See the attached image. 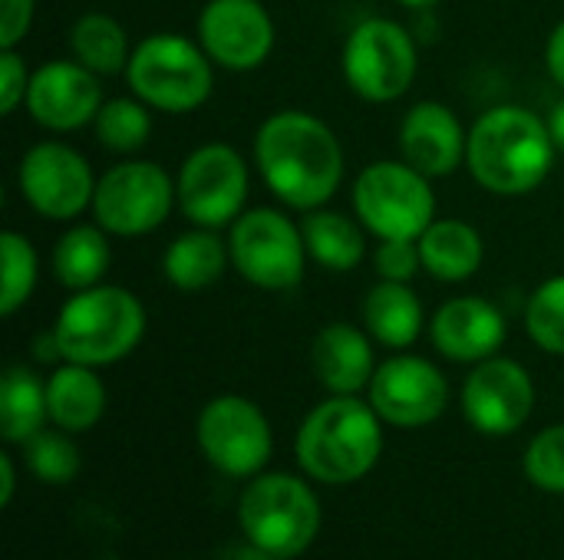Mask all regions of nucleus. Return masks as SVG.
<instances>
[{
    "label": "nucleus",
    "mask_w": 564,
    "mask_h": 560,
    "mask_svg": "<svg viewBox=\"0 0 564 560\" xmlns=\"http://www.w3.org/2000/svg\"><path fill=\"white\" fill-rule=\"evenodd\" d=\"M254 162L264 185L297 211L324 208L344 182V149L327 122L311 112L284 109L261 122Z\"/></svg>",
    "instance_id": "f257e3e1"
},
{
    "label": "nucleus",
    "mask_w": 564,
    "mask_h": 560,
    "mask_svg": "<svg viewBox=\"0 0 564 560\" xmlns=\"http://www.w3.org/2000/svg\"><path fill=\"white\" fill-rule=\"evenodd\" d=\"M466 165L492 195L516 198L535 191L555 165L549 122L522 106H496L482 112L469 129Z\"/></svg>",
    "instance_id": "f03ea898"
},
{
    "label": "nucleus",
    "mask_w": 564,
    "mask_h": 560,
    "mask_svg": "<svg viewBox=\"0 0 564 560\" xmlns=\"http://www.w3.org/2000/svg\"><path fill=\"white\" fill-rule=\"evenodd\" d=\"M380 416L357 396H330L297 429V462L324 485H350L373 472L383 452Z\"/></svg>",
    "instance_id": "7ed1b4c3"
},
{
    "label": "nucleus",
    "mask_w": 564,
    "mask_h": 560,
    "mask_svg": "<svg viewBox=\"0 0 564 560\" xmlns=\"http://www.w3.org/2000/svg\"><path fill=\"white\" fill-rule=\"evenodd\" d=\"M145 333V307L135 294L112 284L76 290L53 327L59 360L83 366H109L129 356Z\"/></svg>",
    "instance_id": "20e7f679"
},
{
    "label": "nucleus",
    "mask_w": 564,
    "mask_h": 560,
    "mask_svg": "<svg viewBox=\"0 0 564 560\" xmlns=\"http://www.w3.org/2000/svg\"><path fill=\"white\" fill-rule=\"evenodd\" d=\"M126 79L135 99L172 116L205 106L215 89L212 56L202 50V43H192L178 33L145 36L129 56Z\"/></svg>",
    "instance_id": "39448f33"
},
{
    "label": "nucleus",
    "mask_w": 564,
    "mask_h": 560,
    "mask_svg": "<svg viewBox=\"0 0 564 560\" xmlns=\"http://www.w3.org/2000/svg\"><path fill=\"white\" fill-rule=\"evenodd\" d=\"M245 538L274 558L288 560L304 554L321 531V502L294 475L274 472L258 475L238 505Z\"/></svg>",
    "instance_id": "423d86ee"
},
{
    "label": "nucleus",
    "mask_w": 564,
    "mask_h": 560,
    "mask_svg": "<svg viewBox=\"0 0 564 560\" xmlns=\"http://www.w3.org/2000/svg\"><path fill=\"white\" fill-rule=\"evenodd\" d=\"M354 211L380 241H420V234L436 221V195L426 175L410 162H373L354 185Z\"/></svg>",
    "instance_id": "0eeeda50"
},
{
    "label": "nucleus",
    "mask_w": 564,
    "mask_h": 560,
    "mask_svg": "<svg viewBox=\"0 0 564 560\" xmlns=\"http://www.w3.org/2000/svg\"><path fill=\"white\" fill-rule=\"evenodd\" d=\"M231 264L261 290H291L304 281L307 244L304 231L274 208H254L231 221Z\"/></svg>",
    "instance_id": "6e6552de"
},
{
    "label": "nucleus",
    "mask_w": 564,
    "mask_h": 560,
    "mask_svg": "<svg viewBox=\"0 0 564 560\" xmlns=\"http://www.w3.org/2000/svg\"><path fill=\"white\" fill-rule=\"evenodd\" d=\"M344 76L350 89L367 102H393L416 79V43L387 17L357 23L344 43Z\"/></svg>",
    "instance_id": "1a4fd4ad"
},
{
    "label": "nucleus",
    "mask_w": 564,
    "mask_h": 560,
    "mask_svg": "<svg viewBox=\"0 0 564 560\" xmlns=\"http://www.w3.org/2000/svg\"><path fill=\"white\" fill-rule=\"evenodd\" d=\"M175 198V182L155 162H119L99 182L93 195L96 224L116 238H139L165 224Z\"/></svg>",
    "instance_id": "9d476101"
},
{
    "label": "nucleus",
    "mask_w": 564,
    "mask_h": 560,
    "mask_svg": "<svg viewBox=\"0 0 564 560\" xmlns=\"http://www.w3.org/2000/svg\"><path fill=\"white\" fill-rule=\"evenodd\" d=\"M175 198L182 215L198 228L215 231L221 224H231L248 198L245 158L225 142H208L195 149L178 172Z\"/></svg>",
    "instance_id": "9b49d317"
},
{
    "label": "nucleus",
    "mask_w": 564,
    "mask_h": 560,
    "mask_svg": "<svg viewBox=\"0 0 564 560\" xmlns=\"http://www.w3.org/2000/svg\"><path fill=\"white\" fill-rule=\"evenodd\" d=\"M198 446L218 472L251 479L268 465L274 439L268 416L251 399L218 396L198 416Z\"/></svg>",
    "instance_id": "f8f14e48"
},
{
    "label": "nucleus",
    "mask_w": 564,
    "mask_h": 560,
    "mask_svg": "<svg viewBox=\"0 0 564 560\" xmlns=\"http://www.w3.org/2000/svg\"><path fill=\"white\" fill-rule=\"evenodd\" d=\"M20 195L23 201L50 221H73L86 205H93L96 182L89 162L63 145V142H40L20 158Z\"/></svg>",
    "instance_id": "ddd939ff"
},
{
    "label": "nucleus",
    "mask_w": 564,
    "mask_h": 560,
    "mask_svg": "<svg viewBox=\"0 0 564 560\" xmlns=\"http://www.w3.org/2000/svg\"><path fill=\"white\" fill-rule=\"evenodd\" d=\"M449 383L423 356H393L377 366L370 380V406L377 416L400 429H420L446 413Z\"/></svg>",
    "instance_id": "4468645a"
},
{
    "label": "nucleus",
    "mask_w": 564,
    "mask_h": 560,
    "mask_svg": "<svg viewBox=\"0 0 564 560\" xmlns=\"http://www.w3.org/2000/svg\"><path fill=\"white\" fill-rule=\"evenodd\" d=\"M535 409V383L529 370L506 356L476 363L463 386V413L473 429L486 436L519 432Z\"/></svg>",
    "instance_id": "2eb2a0df"
},
{
    "label": "nucleus",
    "mask_w": 564,
    "mask_h": 560,
    "mask_svg": "<svg viewBox=\"0 0 564 560\" xmlns=\"http://www.w3.org/2000/svg\"><path fill=\"white\" fill-rule=\"evenodd\" d=\"M198 43L225 69H254L271 56L274 20L261 0H208L198 13Z\"/></svg>",
    "instance_id": "dca6fc26"
},
{
    "label": "nucleus",
    "mask_w": 564,
    "mask_h": 560,
    "mask_svg": "<svg viewBox=\"0 0 564 560\" xmlns=\"http://www.w3.org/2000/svg\"><path fill=\"white\" fill-rule=\"evenodd\" d=\"M26 112L53 132H73L102 109V86L93 69L76 59L43 63L26 86Z\"/></svg>",
    "instance_id": "f3484780"
},
{
    "label": "nucleus",
    "mask_w": 564,
    "mask_h": 560,
    "mask_svg": "<svg viewBox=\"0 0 564 560\" xmlns=\"http://www.w3.org/2000/svg\"><path fill=\"white\" fill-rule=\"evenodd\" d=\"M466 145H469V132H463L459 119L443 102L423 99L403 116L400 125L403 162L420 168L426 178L453 175L466 162Z\"/></svg>",
    "instance_id": "a211bd4d"
},
{
    "label": "nucleus",
    "mask_w": 564,
    "mask_h": 560,
    "mask_svg": "<svg viewBox=\"0 0 564 560\" xmlns=\"http://www.w3.org/2000/svg\"><path fill=\"white\" fill-rule=\"evenodd\" d=\"M433 347L456 363H482L506 343V317L482 297L446 300L430 323Z\"/></svg>",
    "instance_id": "6ab92c4d"
},
{
    "label": "nucleus",
    "mask_w": 564,
    "mask_h": 560,
    "mask_svg": "<svg viewBox=\"0 0 564 560\" xmlns=\"http://www.w3.org/2000/svg\"><path fill=\"white\" fill-rule=\"evenodd\" d=\"M314 373L334 396H357L370 386L377 363L370 337L350 323H330L314 337Z\"/></svg>",
    "instance_id": "aec40b11"
},
{
    "label": "nucleus",
    "mask_w": 564,
    "mask_h": 560,
    "mask_svg": "<svg viewBox=\"0 0 564 560\" xmlns=\"http://www.w3.org/2000/svg\"><path fill=\"white\" fill-rule=\"evenodd\" d=\"M46 406L56 429L86 432L106 413V386L93 373V366L63 360V366H56L46 380Z\"/></svg>",
    "instance_id": "412c9836"
},
{
    "label": "nucleus",
    "mask_w": 564,
    "mask_h": 560,
    "mask_svg": "<svg viewBox=\"0 0 564 560\" xmlns=\"http://www.w3.org/2000/svg\"><path fill=\"white\" fill-rule=\"evenodd\" d=\"M420 254H423V271H430L436 281L459 284L482 267L486 248H482V234L473 224L459 218H443L420 234Z\"/></svg>",
    "instance_id": "4be33fe9"
},
{
    "label": "nucleus",
    "mask_w": 564,
    "mask_h": 560,
    "mask_svg": "<svg viewBox=\"0 0 564 560\" xmlns=\"http://www.w3.org/2000/svg\"><path fill=\"white\" fill-rule=\"evenodd\" d=\"M364 323L367 333L390 347L406 350L423 333V304L403 281H380L364 300Z\"/></svg>",
    "instance_id": "5701e85b"
},
{
    "label": "nucleus",
    "mask_w": 564,
    "mask_h": 560,
    "mask_svg": "<svg viewBox=\"0 0 564 560\" xmlns=\"http://www.w3.org/2000/svg\"><path fill=\"white\" fill-rule=\"evenodd\" d=\"M228 264H231V251L221 238L212 234V228L178 234L165 248V257H162V271L169 284L185 294H198L212 287L225 274Z\"/></svg>",
    "instance_id": "b1692460"
},
{
    "label": "nucleus",
    "mask_w": 564,
    "mask_h": 560,
    "mask_svg": "<svg viewBox=\"0 0 564 560\" xmlns=\"http://www.w3.org/2000/svg\"><path fill=\"white\" fill-rule=\"evenodd\" d=\"M301 231H304L307 254L334 274L357 271L367 257V238H364L360 224L340 211L314 208L301 221Z\"/></svg>",
    "instance_id": "393cba45"
},
{
    "label": "nucleus",
    "mask_w": 564,
    "mask_h": 560,
    "mask_svg": "<svg viewBox=\"0 0 564 560\" xmlns=\"http://www.w3.org/2000/svg\"><path fill=\"white\" fill-rule=\"evenodd\" d=\"M99 224H73L53 248V274L66 290H86L109 271V241Z\"/></svg>",
    "instance_id": "a878e982"
},
{
    "label": "nucleus",
    "mask_w": 564,
    "mask_h": 560,
    "mask_svg": "<svg viewBox=\"0 0 564 560\" xmlns=\"http://www.w3.org/2000/svg\"><path fill=\"white\" fill-rule=\"evenodd\" d=\"M50 419L46 383L26 366H10L0 380V432L7 442H30Z\"/></svg>",
    "instance_id": "bb28decb"
},
{
    "label": "nucleus",
    "mask_w": 564,
    "mask_h": 560,
    "mask_svg": "<svg viewBox=\"0 0 564 560\" xmlns=\"http://www.w3.org/2000/svg\"><path fill=\"white\" fill-rule=\"evenodd\" d=\"M69 53L96 76H112L129 66V36L109 13H86L69 30Z\"/></svg>",
    "instance_id": "cd10ccee"
},
{
    "label": "nucleus",
    "mask_w": 564,
    "mask_h": 560,
    "mask_svg": "<svg viewBox=\"0 0 564 560\" xmlns=\"http://www.w3.org/2000/svg\"><path fill=\"white\" fill-rule=\"evenodd\" d=\"M96 125V139L99 145H106L109 152L129 155L139 152L149 135H152V116L149 106L142 99H106L102 109L93 119Z\"/></svg>",
    "instance_id": "c85d7f7f"
},
{
    "label": "nucleus",
    "mask_w": 564,
    "mask_h": 560,
    "mask_svg": "<svg viewBox=\"0 0 564 560\" xmlns=\"http://www.w3.org/2000/svg\"><path fill=\"white\" fill-rule=\"evenodd\" d=\"M0 261H3V277H0V314L13 317L33 294L36 287V251L33 244L17 234V231H3L0 234Z\"/></svg>",
    "instance_id": "c756f323"
},
{
    "label": "nucleus",
    "mask_w": 564,
    "mask_h": 560,
    "mask_svg": "<svg viewBox=\"0 0 564 560\" xmlns=\"http://www.w3.org/2000/svg\"><path fill=\"white\" fill-rule=\"evenodd\" d=\"M525 327H529V337L545 353L564 356V274L545 281L532 294L529 310H525Z\"/></svg>",
    "instance_id": "7c9ffc66"
},
{
    "label": "nucleus",
    "mask_w": 564,
    "mask_h": 560,
    "mask_svg": "<svg viewBox=\"0 0 564 560\" xmlns=\"http://www.w3.org/2000/svg\"><path fill=\"white\" fill-rule=\"evenodd\" d=\"M23 446H26V465L33 469V475L40 482L66 485L69 479H76V472H79V449L73 446V439L63 429L59 432L40 429Z\"/></svg>",
    "instance_id": "2f4dec72"
},
{
    "label": "nucleus",
    "mask_w": 564,
    "mask_h": 560,
    "mask_svg": "<svg viewBox=\"0 0 564 560\" xmlns=\"http://www.w3.org/2000/svg\"><path fill=\"white\" fill-rule=\"evenodd\" d=\"M525 475L542 492L564 495V426L539 432L525 452Z\"/></svg>",
    "instance_id": "473e14b6"
},
{
    "label": "nucleus",
    "mask_w": 564,
    "mask_h": 560,
    "mask_svg": "<svg viewBox=\"0 0 564 560\" xmlns=\"http://www.w3.org/2000/svg\"><path fill=\"white\" fill-rule=\"evenodd\" d=\"M373 264H377V274L380 281H410L420 264H423V254H420V241H410V238H387L380 241L377 254H373Z\"/></svg>",
    "instance_id": "72a5a7b5"
},
{
    "label": "nucleus",
    "mask_w": 564,
    "mask_h": 560,
    "mask_svg": "<svg viewBox=\"0 0 564 560\" xmlns=\"http://www.w3.org/2000/svg\"><path fill=\"white\" fill-rule=\"evenodd\" d=\"M30 76L33 73H26V63L17 53V46L13 50H0V112L10 116L26 99Z\"/></svg>",
    "instance_id": "f704fd0d"
},
{
    "label": "nucleus",
    "mask_w": 564,
    "mask_h": 560,
    "mask_svg": "<svg viewBox=\"0 0 564 560\" xmlns=\"http://www.w3.org/2000/svg\"><path fill=\"white\" fill-rule=\"evenodd\" d=\"M36 0H0V50H13L33 23Z\"/></svg>",
    "instance_id": "c9c22d12"
},
{
    "label": "nucleus",
    "mask_w": 564,
    "mask_h": 560,
    "mask_svg": "<svg viewBox=\"0 0 564 560\" xmlns=\"http://www.w3.org/2000/svg\"><path fill=\"white\" fill-rule=\"evenodd\" d=\"M545 63H549V73L555 76V83H562L564 86V20L552 30V36H549Z\"/></svg>",
    "instance_id": "e433bc0d"
},
{
    "label": "nucleus",
    "mask_w": 564,
    "mask_h": 560,
    "mask_svg": "<svg viewBox=\"0 0 564 560\" xmlns=\"http://www.w3.org/2000/svg\"><path fill=\"white\" fill-rule=\"evenodd\" d=\"M212 560H281V558H274L271 551H264V548H258L254 541H235V545H225L218 554Z\"/></svg>",
    "instance_id": "4c0bfd02"
},
{
    "label": "nucleus",
    "mask_w": 564,
    "mask_h": 560,
    "mask_svg": "<svg viewBox=\"0 0 564 560\" xmlns=\"http://www.w3.org/2000/svg\"><path fill=\"white\" fill-rule=\"evenodd\" d=\"M0 479H3V485H0V505L7 508L13 502V488H17V475H13V459L10 455H0Z\"/></svg>",
    "instance_id": "58836bf2"
},
{
    "label": "nucleus",
    "mask_w": 564,
    "mask_h": 560,
    "mask_svg": "<svg viewBox=\"0 0 564 560\" xmlns=\"http://www.w3.org/2000/svg\"><path fill=\"white\" fill-rule=\"evenodd\" d=\"M549 132H552V142H555V149L564 152V99L562 102H555L552 106V112H549Z\"/></svg>",
    "instance_id": "ea45409f"
},
{
    "label": "nucleus",
    "mask_w": 564,
    "mask_h": 560,
    "mask_svg": "<svg viewBox=\"0 0 564 560\" xmlns=\"http://www.w3.org/2000/svg\"><path fill=\"white\" fill-rule=\"evenodd\" d=\"M400 3H406V7H433L440 0H400Z\"/></svg>",
    "instance_id": "a19ab883"
}]
</instances>
